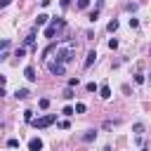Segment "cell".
I'll list each match as a JSON object with an SVG mask.
<instances>
[{
    "instance_id": "cell-1",
    "label": "cell",
    "mask_w": 151,
    "mask_h": 151,
    "mask_svg": "<svg viewBox=\"0 0 151 151\" xmlns=\"http://www.w3.org/2000/svg\"><path fill=\"white\" fill-rule=\"evenodd\" d=\"M52 123H57V116L54 113H47V116H40V118H33V127H38V130H42V127H47V125H52Z\"/></svg>"
},
{
    "instance_id": "cell-2",
    "label": "cell",
    "mask_w": 151,
    "mask_h": 151,
    "mask_svg": "<svg viewBox=\"0 0 151 151\" xmlns=\"http://www.w3.org/2000/svg\"><path fill=\"white\" fill-rule=\"evenodd\" d=\"M71 59H73V50H71V47H59V50H57V61L68 64Z\"/></svg>"
},
{
    "instance_id": "cell-3",
    "label": "cell",
    "mask_w": 151,
    "mask_h": 151,
    "mask_svg": "<svg viewBox=\"0 0 151 151\" xmlns=\"http://www.w3.org/2000/svg\"><path fill=\"white\" fill-rule=\"evenodd\" d=\"M47 68H50V73H54V76H64V71H66L61 61H50Z\"/></svg>"
},
{
    "instance_id": "cell-4",
    "label": "cell",
    "mask_w": 151,
    "mask_h": 151,
    "mask_svg": "<svg viewBox=\"0 0 151 151\" xmlns=\"http://www.w3.org/2000/svg\"><path fill=\"white\" fill-rule=\"evenodd\" d=\"M28 151H42V139L33 137V139L28 142Z\"/></svg>"
},
{
    "instance_id": "cell-5",
    "label": "cell",
    "mask_w": 151,
    "mask_h": 151,
    "mask_svg": "<svg viewBox=\"0 0 151 151\" xmlns=\"http://www.w3.org/2000/svg\"><path fill=\"white\" fill-rule=\"evenodd\" d=\"M94 61H97V52H94V50H90V52H87V57H85V68H90Z\"/></svg>"
},
{
    "instance_id": "cell-6",
    "label": "cell",
    "mask_w": 151,
    "mask_h": 151,
    "mask_svg": "<svg viewBox=\"0 0 151 151\" xmlns=\"http://www.w3.org/2000/svg\"><path fill=\"white\" fill-rule=\"evenodd\" d=\"M24 78L33 83V80H35V68H33V66H26V68H24Z\"/></svg>"
},
{
    "instance_id": "cell-7",
    "label": "cell",
    "mask_w": 151,
    "mask_h": 151,
    "mask_svg": "<svg viewBox=\"0 0 151 151\" xmlns=\"http://www.w3.org/2000/svg\"><path fill=\"white\" fill-rule=\"evenodd\" d=\"M99 97H101V99H109V97H111V87H109L106 83L99 87Z\"/></svg>"
},
{
    "instance_id": "cell-8",
    "label": "cell",
    "mask_w": 151,
    "mask_h": 151,
    "mask_svg": "<svg viewBox=\"0 0 151 151\" xmlns=\"http://www.w3.org/2000/svg\"><path fill=\"white\" fill-rule=\"evenodd\" d=\"M14 97H17V99H28V97H31V92H28L26 87H21V90H17V92H14Z\"/></svg>"
},
{
    "instance_id": "cell-9",
    "label": "cell",
    "mask_w": 151,
    "mask_h": 151,
    "mask_svg": "<svg viewBox=\"0 0 151 151\" xmlns=\"http://www.w3.org/2000/svg\"><path fill=\"white\" fill-rule=\"evenodd\" d=\"M94 139H97V130H87L83 134V142H94Z\"/></svg>"
},
{
    "instance_id": "cell-10",
    "label": "cell",
    "mask_w": 151,
    "mask_h": 151,
    "mask_svg": "<svg viewBox=\"0 0 151 151\" xmlns=\"http://www.w3.org/2000/svg\"><path fill=\"white\" fill-rule=\"evenodd\" d=\"M47 19H50L47 14H38V19H35V26H45V24H47Z\"/></svg>"
},
{
    "instance_id": "cell-11",
    "label": "cell",
    "mask_w": 151,
    "mask_h": 151,
    "mask_svg": "<svg viewBox=\"0 0 151 151\" xmlns=\"http://www.w3.org/2000/svg\"><path fill=\"white\" fill-rule=\"evenodd\" d=\"M106 28H109V33H113V31H118V21H116V19H111Z\"/></svg>"
},
{
    "instance_id": "cell-12",
    "label": "cell",
    "mask_w": 151,
    "mask_h": 151,
    "mask_svg": "<svg viewBox=\"0 0 151 151\" xmlns=\"http://www.w3.org/2000/svg\"><path fill=\"white\" fill-rule=\"evenodd\" d=\"M61 97H64V99H73V97H76V94H73V87H66Z\"/></svg>"
},
{
    "instance_id": "cell-13",
    "label": "cell",
    "mask_w": 151,
    "mask_h": 151,
    "mask_svg": "<svg viewBox=\"0 0 151 151\" xmlns=\"http://www.w3.org/2000/svg\"><path fill=\"white\" fill-rule=\"evenodd\" d=\"M24 120H26V123H33V111H31V109L24 111Z\"/></svg>"
},
{
    "instance_id": "cell-14",
    "label": "cell",
    "mask_w": 151,
    "mask_h": 151,
    "mask_svg": "<svg viewBox=\"0 0 151 151\" xmlns=\"http://www.w3.org/2000/svg\"><path fill=\"white\" fill-rule=\"evenodd\" d=\"M17 146H19V139H14V137L7 139V149H17Z\"/></svg>"
},
{
    "instance_id": "cell-15",
    "label": "cell",
    "mask_w": 151,
    "mask_h": 151,
    "mask_svg": "<svg viewBox=\"0 0 151 151\" xmlns=\"http://www.w3.org/2000/svg\"><path fill=\"white\" fill-rule=\"evenodd\" d=\"M85 90H87V92H97L99 87H97V83H87V85H85Z\"/></svg>"
},
{
    "instance_id": "cell-16",
    "label": "cell",
    "mask_w": 151,
    "mask_h": 151,
    "mask_svg": "<svg viewBox=\"0 0 151 151\" xmlns=\"http://www.w3.org/2000/svg\"><path fill=\"white\" fill-rule=\"evenodd\" d=\"M38 106H40V109H47V106H50V99H47V97H42V99L38 101Z\"/></svg>"
},
{
    "instance_id": "cell-17",
    "label": "cell",
    "mask_w": 151,
    "mask_h": 151,
    "mask_svg": "<svg viewBox=\"0 0 151 151\" xmlns=\"http://www.w3.org/2000/svg\"><path fill=\"white\" fill-rule=\"evenodd\" d=\"M61 113H64V116H73V113H76V109H73V106H64V111H61Z\"/></svg>"
},
{
    "instance_id": "cell-18",
    "label": "cell",
    "mask_w": 151,
    "mask_h": 151,
    "mask_svg": "<svg viewBox=\"0 0 151 151\" xmlns=\"http://www.w3.org/2000/svg\"><path fill=\"white\" fill-rule=\"evenodd\" d=\"M90 7V0H78V9H87Z\"/></svg>"
},
{
    "instance_id": "cell-19",
    "label": "cell",
    "mask_w": 151,
    "mask_h": 151,
    "mask_svg": "<svg viewBox=\"0 0 151 151\" xmlns=\"http://www.w3.org/2000/svg\"><path fill=\"white\" fill-rule=\"evenodd\" d=\"M24 54H26V47H17V52H14V57H19V59H21Z\"/></svg>"
},
{
    "instance_id": "cell-20",
    "label": "cell",
    "mask_w": 151,
    "mask_h": 151,
    "mask_svg": "<svg viewBox=\"0 0 151 151\" xmlns=\"http://www.w3.org/2000/svg\"><path fill=\"white\" fill-rule=\"evenodd\" d=\"M144 80H146V78H144L142 73H137V76H134V83H137V85H144Z\"/></svg>"
},
{
    "instance_id": "cell-21",
    "label": "cell",
    "mask_w": 151,
    "mask_h": 151,
    "mask_svg": "<svg viewBox=\"0 0 151 151\" xmlns=\"http://www.w3.org/2000/svg\"><path fill=\"white\" fill-rule=\"evenodd\" d=\"M33 42H35V35H33V33H31V35H28V38H26V47H31V45H33Z\"/></svg>"
},
{
    "instance_id": "cell-22",
    "label": "cell",
    "mask_w": 151,
    "mask_h": 151,
    "mask_svg": "<svg viewBox=\"0 0 151 151\" xmlns=\"http://www.w3.org/2000/svg\"><path fill=\"white\" fill-rule=\"evenodd\" d=\"M78 83H80V80H78V76H76V78H68V87H76Z\"/></svg>"
},
{
    "instance_id": "cell-23",
    "label": "cell",
    "mask_w": 151,
    "mask_h": 151,
    "mask_svg": "<svg viewBox=\"0 0 151 151\" xmlns=\"http://www.w3.org/2000/svg\"><path fill=\"white\" fill-rule=\"evenodd\" d=\"M76 113H85V104H83V101L76 104Z\"/></svg>"
},
{
    "instance_id": "cell-24",
    "label": "cell",
    "mask_w": 151,
    "mask_h": 151,
    "mask_svg": "<svg viewBox=\"0 0 151 151\" xmlns=\"http://www.w3.org/2000/svg\"><path fill=\"white\" fill-rule=\"evenodd\" d=\"M132 130H134V132H137V134H142V132H144V125H142V123H137V125H134V127H132Z\"/></svg>"
},
{
    "instance_id": "cell-25",
    "label": "cell",
    "mask_w": 151,
    "mask_h": 151,
    "mask_svg": "<svg viewBox=\"0 0 151 151\" xmlns=\"http://www.w3.org/2000/svg\"><path fill=\"white\" fill-rule=\"evenodd\" d=\"M109 47H111V50H116V47H118V40H116V38H111V40H109Z\"/></svg>"
},
{
    "instance_id": "cell-26",
    "label": "cell",
    "mask_w": 151,
    "mask_h": 151,
    "mask_svg": "<svg viewBox=\"0 0 151 151\" xmlns=\"http://www.w3.org/2000/svg\"><path fill=\"white\" fill-rule=\"evenodd\" d=\"M97 17H99V12H97V9H92V12H90V19H92V21H97Z\"/></svg>"
},
{
    "instance_id": "cell-27",
    "label": "cell",
    "mask_w": 151,
    "mask_h": 151,
    "mask_svg": "<svg viewBox=\"0 0 151 151\" xmlns=\"http://www.w3.org/2000/svg\"><path fill=\"white\" fill-rule=\"evenodd\" d=\"M137 26H139V21H137V19L132 17V19H130V28H137Z\"/></svg>"
},
{
    "instance_id": "cell-28",
    "label": "cell",
    "mask_w": 151,
    "mask_h": 151,
    "mask_svg": "<svg viewBox=\"0 0 151 151\" xmlns=\"http://www.w3.org/2000/svg\"><path fill=\"white\" fill-rule=\"evenodd\" d=\"M57 125H59V127H61V130H66V127H68V120H59V123H57Z\"/></svg>"
},
{
    "instance_id": "cell-29",
    "label": "cell",
    "mask_w": 151,
    "mask_h": 151,
    "mask_svg": "<svg viewBox=\"0 0 151 151\" xmlns=\"http://www.w3.org/2000/svg\"><path fill=\"white\" fill-rule=\"evenodd\" d=\"M9 2H12V0H0V7H7Z\"/></svg>"
},
{
    "instance_id": "cell-30",
    "label": "cell",
    "mask_w": 151,
    "mask_h": 151,
    "mask_svg": "<svg viewBox=\"0 0 151 151\" xmlns=\"http://www.w3.org/2000/svg\"><path fill=\"white\" fill-rule=\"evenodd\" d=\"M71 5V0H61V7H68Z\"/></svg>"
},
{
    "instance_id": "cell-31",
    "label": "cell",
    "mask_w": 151,
    "mask_h": 151,
    "mask_svg": "<svg viewBox=\"0 0 151 151\" xmlns=\"http://www.w3.org/2000/svg\"><path fill=\"white\" fill-rule=\"evenodd\" d=\"M149 54H151V50H149Z\"/></svg>"
}]
</instances>
